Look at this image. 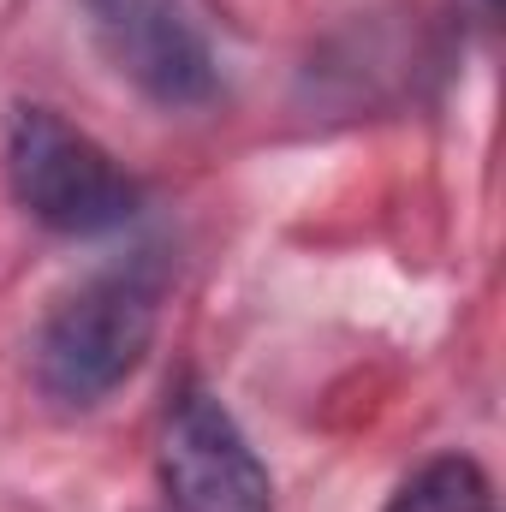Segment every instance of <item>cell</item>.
Instances as JSON below:
<instances>
[{
    "instance_id": "obj_2",
    "label": "cell",
    "mask_w": 506,
    "mask_h": 512,
    "mask_svg": "<svg viewBox=\"0 0 506 512\" xmlns=\"http://www.w3.org/2000/svg\"><path fill=\"white\" fill-rule=\"evenodd\" d=\"M6 185L18 209L66 239H102L137 221L143 185L66 114L24 102L6 120Z\"/></svg>"
},
{
    "instance_id": "obj_3",
    "label": "cell",
    "mask_w": 506,
    "mask_h": 512,
    "mask_svg": "<svg viewBox=\"0 0 506 512\" xmlns=\"http://www.w3.org/2000/svg\"><path fill=\"white\" fill-rule=\"evenodd\" d=\"M102 60L167 114H197L221 96V60L185 0H78Z\"/></svg>"
},
{
    "instance_id": "obj_4",
    "label": "cell",
    "mask_w": 506,
    "mask_h": 512,
    "mask_svg": "<svg viewBox=\"0 0 506 512\" xmlns=\"http://www.w3.org/2000/svg\"><path fill=\"white\" fill-rule=\"evenodd\" d=\"M161 489L173 512H274V477L221 393L185 387L161 435Z\"/></svg>"
},
{
    "instance_id": "obj_6",
    "label": "cell",
    "mask_w": 506,
    "mask_h": 512,
    "mask_svg": "<svg viewBox=\"0 0 506 512\" xmlns=\"http://www.w3.org/2000/svg\"><path fill=\"white\" fill-rule=\"evenodd\" d=\"M483 6H489V12H495V6H501V0H483Z\"/></svg>"
},
{
    "instance_id": "obj_5",
    "label": "cell",
    "mask_w": 506,
    "mask_h": 512,
    "mask_svg": "<svg viewBox=\"0 0 506 512\" xmlns=\"http://www.w3.org/2000/svg\"><path fill=\"white\" fill-rule=\"evenodd\" d=\"M381 512H501V507H495V477L483 471V459L447 447V453H429L387 495Z\"/></svg>"
},
{
    "instance_id": "obj_1",
    "label": "cell",
    "mask_w": 506,
    "mask_h": 512,
    "mask_svg": "<svg viewBox=\"0 0 506 512\" xmlns=\"http://www.w3.org/2000/svg\"><path fill=\"white\" fill-rule=\"evenodd\" d=\"M167 298V262L137 251L102 274H90L72 298L54 304L30 346V370L42 399L60 411H96L143 370Z\"/></svg>"
}]
</instances>
